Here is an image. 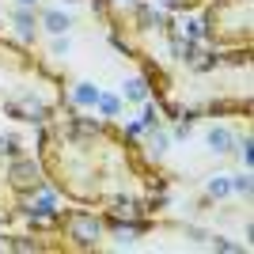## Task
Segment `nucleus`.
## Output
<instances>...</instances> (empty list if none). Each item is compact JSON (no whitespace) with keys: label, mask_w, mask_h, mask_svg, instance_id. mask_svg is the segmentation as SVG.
I'll list each match as a JSON object with an SVG mask.
<instances>
[{"label":"nucleus","mask_w":254,"mask_h":254,"mask_svg":"<svg viewBox=\"0 0 254 254\" xmlns=\"http://www.w3.org/2000/svg\"><path fill=\"white\" fill-rule=\"evenodd\" d=\"M95 8L171 122L251 118V50H212L144 0H95Z\"/></svg>","instance_id":"nucleus-1"},{"label":"nucleus","mask_w":254,"mask_h":254,"mask_svg":"<svg viewBox=\"0 0 254 254\" xmlns=\"http://www.w3.org/2000/svg\"><path fill=\"white\" fill-rule=\"evenodd\" d=\"M38 167L64 201L152 224L167 205V175L118 122L61 114L38 129Z\"/></svg>","instance_id":"nucleus-2"},{"label":"nucleus","mask_w":254,"mask_h":254,"mask_svg":"<svg viewBox=\"0 0 254 254\" xmlns=\"http://www.w3.org/2000/svg\"><path fill=\"white\" fill-rule=\"evenodd\" d=\"M0 114L15 122H53L68 114L64 76L31 46L0 31Z\"/></svg>","instance_id":"nucleus-3"},{"label":"nucleus","mask_w":254,"mask_h":254,"mask_svg":"<svg viewBox=\"0 0 254 254\" xmlns=\"http://www.w3.org/2000/svg\"><path fill=\"white\" fill-rule=\"evenodd\" d=\"M46 186L42 167L19 144H0V228L19 220L31 197Z\"/></svg>","instance_id":"nucleus-4"},{"label":"nucleus","mask_w":254,"mask_h":254,"mask_svg":"<svg viewBox=\"0 0 254 254\" xmlns=\"http://www.w3.org/2000/svg\"><path fill=\"white\" fill-rule=\"evenodd\" d=\"M201 38L212 50H251L254 38V0H205Z\"/></svg>","instance_id":"nucleus-5"},{"label":"nucleus","mask_w":254,"mask_h":254,"mask_svg":"<svg viewBox=\"0 0 254 254\" xmlns=\"http://www.w3.org/2000/svg\"><path fill=\"white\" fill-rule=\"evenodd\" d=\"M163 11H197L205 0H156Z\"/></svg>","instance_id":"nucleus-6"}]
</instances>
